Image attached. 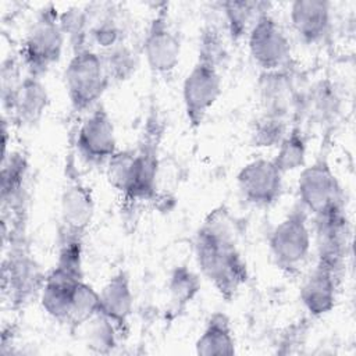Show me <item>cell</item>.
<instances>
[{"label":"cell","mask_w":356,"mask_h":356,"mask_svg":"<svg viewBox=\"0 0 356 356\" xmlns=\"http://www.w3.org/2000/svg\"><path fill=\"white\" fill-rule=\"evenodd\" d=\"M317 257L345 264L350 246V224L346 209L313 217Z\"/></svg>","instance_id":"cell-20"},{"label":"cell","mask_w":356,"mask_h":356,"mask_svg":"<svg viewBox=\"0 0 356 356\" xmlns=\"http://www.w3.org/2000/svg\"><path fill=\"white\" fill-rule=\"evenodd\" d=\"M307 152V138L300 125V118H293L288 132L277 146L273 161L282 174L305 167Z\"/></svg>","instance_id":"cell-25"},{"label":"cell","mask_w":356,"mask_h":356,"mask_svg":"<svg viewBox=\"0 0 356 356\" xmlns=\"http://www.w3.org/2000/svg\"><path fill=\"white\" fill-rule=\"evenodd\" d=\"M200 291V278L186 266H177L168 280L170 307L175 313H181L196 298Z\"/></svg>","instance_id":"cell-26"},{"label":"cell","mask_w":356,"mask_h":356,"mask_svg":"<svg viewBox=\"0 0 356 356\" xmlns=\"http://www.w3.org/2000/svg\"><path fill=\"white\" fill-rule=\"evenodd\" d=\"M95 214L90 188L81 181H68L60 202V238L83 239Z\"/></svg>","instance_id":"cell-17"},{"label":"cell","mask_w":356,"mask_h":356,"mask_svg":"<svg viewBox=\"0 0 356 356\" xmlns=\"http://www.w3.org/2000/svg\"><path fill=\"white\" fill-rule=\"evenodd\" d=\"M286 115L263 111L252 128V143L256 147H277L291 127Z\"/></svg>","instance_id":"cell-27"},{"label":"cell","mask_w":356,"mask_h":356,"mask_svg":"<svg viewBox=\"0 0 356 356\" xmlns=\"http://www.w3.org/2000/svg\"><path fill=\"white\" fill-rule=\"evenodd\" d=\"M252 60L261 70L270 72L293 64L291 40L284 28L270 14L263 13L246 36Z\"/></svg>","instance_id":"cell-9"},{"label":"cell","mask_w":356,"mask_h":356,"mask_svg":"<svg viewBox=\"0 0 356 356\" xmlns=\"http://www.w3.org/2000/svg\"><path fill=\"white\" fill-rule=\"evenodd\" d=\"M139 147L134 149L129 177L122 196L132 202L150 200L157 191L159 175V142L160 131L157 125L149 124Z\"/></svg>","instance_id":"cell-13"},{"label":"cell","mask_w":356,"mask_h":356,"mask_svg":"<svg viewBox=\"0 0 356 356\" xmlns=\"http://www.w3.org/2000/svg\"><path fill=\"white\" fill-rule=\"evenodd\" d=\"M298 203L312 217L346 209L345 192L330 164L325 146L321 147L312 164L302 167L298 179Z\"/></svg>","instance_id":"cell-6"},{"label":"cell","mask_w":356,"mask_h":356,"mask_svg":"<svg viewBox=\"0 0 356 356\" xmlns=\"http://www.w3.org/2000/svg\"><path fill=\"white\" fill-rule=\"evenodd\" d=\"M75 149L79 159L90 167H104L117 153L114 124L102 103L86 113L79 124L75 136Z\"/></svg>","instance_id":"cell-11"},{"label":"cell","mask_w":356,"mask_h":356,"mask_svg":"<svg viewBox=\"0 0 356 356\" xmlns=\"http://www.w3.org/2000/svg\"><path fill=\"white\" fill-rule=\"evenodd\" d=\"M142 51L149 68L163 76H168L178 65L181 58V39L174 29L168 4L161 3L149 22L142 43Z\"/></svg>","instance_id":"cell-10"},{"label":"cell","mask_w":356,"mask_h":356,"mask_svg":"<svg viewBox=\"0 0 356 356\" xmlns=\"http://www.w3.org/2000/svg\"><path fill=\"white\" fill-rule=\"evenodd\" d=\"M29 163L22 152L10 150L1 159L0 199L3 216H25L26 211V177Z\"/></svg>","instance_id":"cell-18"},{"label":"cell","mask_w":356,"mask_h":356,"mask_svg":"<svg viewBox=\"0 0 356 356\" xmlns=\"http://www.w3.org/2000/svg\"><path fill=\"white\" fill-rule=\"evenodd\" d=\"M270 3L264 1H222L220 8L222 11L227 33L232 42L246 39L249 31L259 19V17L270 11Z\"/></svg>","instance_id":"cell-24"},{"label":"cell","mask_w":356,"mask_h":356,"mask_svg":"<svg viewBox=\"0 0 356 356\" xmlns=\"http://www.w3.org/2000/svg\"><path fill=\"white\" fill-rule=\"evenodd\" d=\"M196 264L204 278L227 302L248 282L249 271L238 248V232L229 211L220 206L211 210L196 231Z\"/></svg>","instance_id":"cell-1"},{"label":"cell","mask_w":356,"mask_h":356,"mask_svg":"<svg viewBox=\"0 0 356 356\" xmlns=\"http://www.w3.org/2000/svg\"><path fill=\"white\" fill-rule=\"evenodd\" d=\"M257 89L263 111L289 118L300 117L303 92H300L293 64L282 70L260 72Z\"/></svg>","instance_id":"cell-15"},{"label":"cell","mask_w":356,"mask_h":356,"mask_svg":"<svg viewBox=\"0 0 356 356\" xmlns=\"http://www.w3.org/2000/svg\"><path fill=\"white\" fill-rule=\"evenodd\" d=\"M65 35L60 25V14L53 6L39 11L28 28L18 57L28 75L42 78L63 56Z\"/></svg>","instance_id":"cell-4"},{"label":"cell","mask_w":356,"mask_h":356,"mask_svg":"<svg viewBox=\"0 0 356 356\" xmlns=\"http://www.w3.org/2000/svg\"><path fill=\"white\" fill-rule=\"evenodd\" d=\"M63 79L71 108L79 114L95 108L111 83L100 53L92 46L72 50Z\"/></svg>","instance_id":"cell-3"},{"label":"cell","mask_w":356,"mask_h":356,"mask_svg":"<svg viewBox=\"0 0 356 356\" xmlns=\"http://www.w3.org/2000/svg\"><path fill=\"white\" fill-rule=\"evenodd\" d=\"M309 218V213L296 203L268 235L270 256L284 273L298 271L310 253L313 235Z\"/></svg>","instance_id":"cell-7"},{"label":"cell","mask_w":356,"mask_h":356,"mask_svg":"<svg viewBox=\"0 0 356 356\" xmlns=\"http://www.w3.org/2000/svg\"><path fill=\"white\" fill-rule=\"evenodd\" d=\"M100 313V295L85 280L81 281L72 295L67 325L78 328Z\"/></svg>","instance_id":"cell-28"},{"label":"cell","mask_w":356,"mask_h":356,"mask_svg":"<svg viewBox=\"0 0 356 356\" xmlns=\"http://www.w3.org/2000/svg\"><path fill=\"white\" fill-rule=\"evenodd\" d=\"M235 345L229 317L222 312H214L195 342V352L200 356H227L236 352Z\"/></svg>","instance_id":"cell-23"},{"label":"cell","mask_w":356,"mask_h":356,"mask_svg":"<svg viewBox=\"0 0 356 356\" xmlns=\"http://www.w3.org/2000/svg\"><path fill=\"white\" fill-rule=\"evenodd\" d=\"M282 177L273 159L260 157L250 160L238 171L236 186L249 204L270 207L281 197Z\"/></svg>","instance_id":"cell-14"},{"label":"cell","mask_w":356,"mask_h":356,"mask_svg":"<svg viewBox=\"0 0 356 356\" xmlns=\"http://www.w3.org/2000/svg\"><path fill=\"white\" fill-rule=\"evenodd\" d=\"M7 241L10 243L3 260V295L8 296L13 306H24L32 296L40 293L46 275L29 252L24 232L11 235L3 243Z\"/></svg>","instance_id":"cell-8"},{"label":"cell","mask_w":356,"mask_h":356,"mask_svg":"<svg viewBox=\"0 0 356 356\" xmlns=\"http://www.w3.org/2000/svg\"><path fill=\"white\" fill-rule=\"evenodd\" d=\"M82 253L83 239L60 238L57 261L46 275L39 293L43 310L61 324H67L72 295L83 281Z\"/></svg>","instance_id":"cell-2"},{"label":"cell","mask_w":356,"mask_h":356,"mask_svg":"<svg viewBox=\"0 0 356 356\" xmlns=\"http://www.w3.org/2000/svg\"><path fill=\"white\" fill-rule=\"evenodd\" d=\"M341 106L342 99L337 85L330 78H324L303 92L300 114L310 115L312 120L321 125L330 124L337 120Z\"/></svg>","instance_id":"cell-22"},{"label":"cell","mask_w":356,"mask_h":356,"mask_svg":"<svg viewBox=\"0 0 356 356\" xmlns=\"http://www.w3.org/2000/svg\"><path fill=\"white\" fill-rule=\"evenodd\" d=\"M99 295L100 314L117 328L120 335L127 334L134 310V292L129 275L122 270L115 273L107 280Z\"/></svg>","instance_id":"cell-21"},{"label":"cell","mask_w":356,"mask_h":356,"mask_svg":"<svg viewBox=\"0 0 356 356\" xmlns=\"http://www.w3.org/2000/svg\"><path fill=\"white\" fill-rule=\"evenodd\" d=\"M292 31L305 44L324 42L332 29L331 3L324 0H296L289 7Z\"/></svg>","instance_id":"cell-19"},{"label":"cell","mask_w":356,"mask_h":356,"mask_svg":"<svg viewBox=\"0 0 356 356\" xmlns=\"http://www.w3.org/2000/svg\"><path fill=\"white\" fill-rule=\"evenodd\" d=\"M85 325H88L86 342L93 352L108 353L117 346V338L120 334L117 328L100 313Z\"/></svg>","instance_id":"cell-30"},{"label":"cell","mask_w":356,"mask_h":356,"mask_svg":"<svg viewBox=\"0 0 356 356\" xmlns=\"http://www.w3.org/2000/svg\"><path fill=\"white\" fill-rule=\"evenodd\" d=\"M343 271L345 264L317 257L299 292L300 302L312 317H323L335 307Z\"/></svg>","instance_id":"cell-12"},{"label":"cell","mask_w":356,"mask_h":356,"mask_svg":"<svg viewBox=\"0 0 356 356\" xmlns=\"http://www.w3.org/2000/svg\"><path fill=\"white\" fill-rule=\"evenodd\" d=\"M3 117L17 127H32L40 121L49 106V93L42 82L25 74L15 90L1 100Z\"/></svg>","instance_id":"cell-16"},{"label":"cell","mask_w":356,"mask_h":356,"mask_svg":"<svg viewBox=\"0 0 356 356\" xmlns=\"http://www.w3.org/2000/svg\"><path fill=\"white\" fill-rule=\"evenodd\" d=\"M225 60L197 51V58L182 82V103L189 127L196 131L222 93L221 68Z\"/></svg>","instance_id":"cell-5"},{"label":"cell","mask_w":356,"mask_h":356,"mask_svg":"<svg viewBox=\"0 0 356 356\" xmlns=\"http://www.w3.org/2000/svg\"><path fill=\"white\" fill-rule=\"evenodd\" d=\"M99 53L102 56L110 82L125 81L136 70L138 56L134 51V49L125 42Z\"/></svg>","instance_id":"cell-29"}]
</instances>
